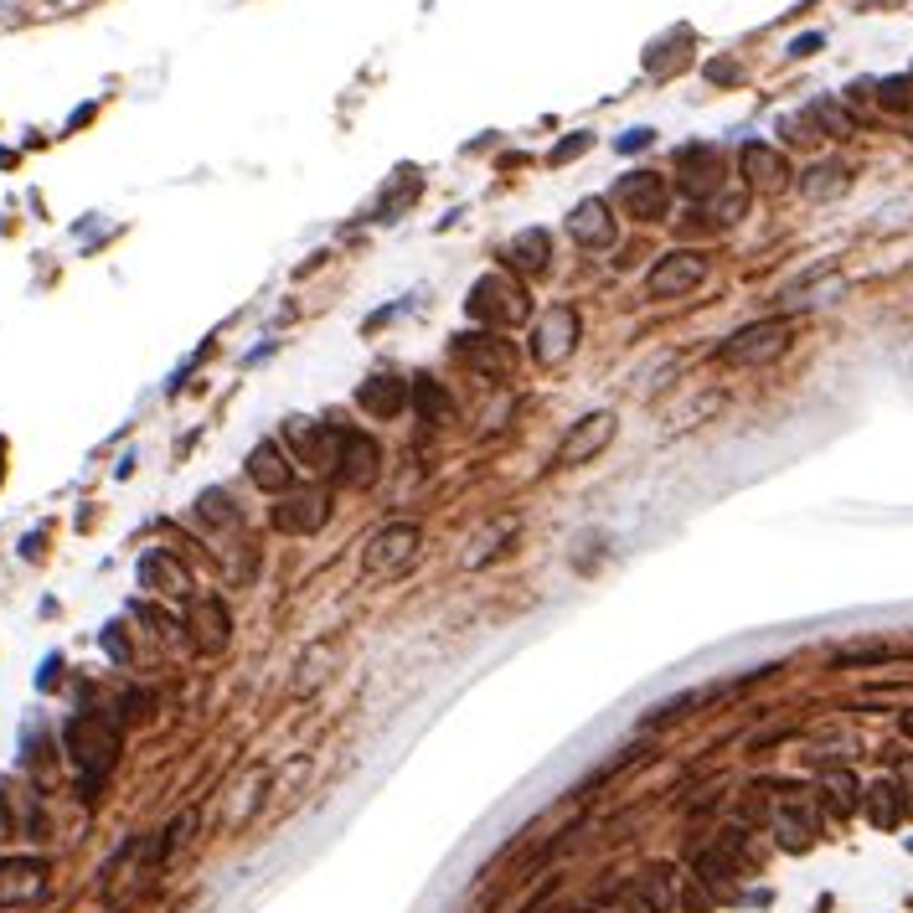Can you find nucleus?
<instances>
[{"instance_id": "f257e3e1", "label": "nucleus", "mask_w": 913, "mask_h": 913, "mask_svg": "<svg viewBox=\"0 0 913 913\" xmlns=\"http://www.w3.org/2000/svg\"><path fill=\"white\" fill-rule=\"evenodd\" d=\"M465 315L480 326V331H516L526 315H532V294H526L522 279L511 273H480L465 294Z\"/></svg>"}, {"instance_id": "f03ea898", "label": "nucleus", "mask_w": 913, "mask_h": 913, "mask_svg": "<svg viewBox=\"0 0 913 913\" xmlns=\"http://www.w3.org/2000/svg\"><path fill=\"white\" fill-rule=\"evenodd\" d=\"M418 547H424V526L418 522L377 526L367 537V547H362V573L367 579H392V573H403L418 558Z\"/></svg>"}, {"instance_id": "7ed1b4c3", "label": "nucleus", "mask_w": 913, "mask_h": 913, "mask_svg": "<svg viewBox=\"0 0 913 913\" xmlns=\"http://www.w3.org/2000/svg\"><path fill=\"white\" fill-rule=\"evenodd\" d=\"M62 743H68V758L78 764L83 775H98V779L109 775V769H114V758H119V733L98 718V713H83V718L68 722Z\"/></svg>"}, {"instance_id": "20e7f679", "label": "nucleus", "mask_w": 913, "mask_h": 913, "mask_svg": "<svg viewBox=\"0 0 913 913\" xmlns=\"http://www.w3.org/2000/svg\"><path fill=\"white\" fill-rule=\"evenodd\" d=\"M454 356L465 362L475 377H486V382H511L516 367H522V351L511 336H496V331H475V336H460L454 341Z\"/></svg>"}, {"instance_id": "39448f33", "label": "nucleus", "mask_w": 913, "mask_h": 913, "mask_svg": "<svg viewBox=\"0 0 913 913\" xmlns=\"http://www.w3.org/2000/svg\"><path fill=\"white\" fill-rule=\"evenodd\" d=\"M284 439L294 445V465H305V475H336L346 428L315 424V418H290V424H284Z\"/></svg>"}, {"instance_id": "423d86ee", "label": "nucleus", "mask_w": 913, "mask_h": 913, "mask_svg": "<svg viewBox=\"0 0 913 913\" xmlns=\"http://www.w3.org/2000/svg\"><path fill=\"white\" fill-rule=\"evenodd\" d=\"M784 351H790V326L784 320H758V326H743V331L722 341L718 362H728V367H764V362H775Z\"/></svg>"}, {"instance_id": "0eeeda50", "label": "nucleus", "mask_w": 913, "mask_h": 913, "mask_svg": "<svg viewBox=\"0 0 913 913\" xmlns=\"http://www.w3.org/2000/svg\"><path fill=\"white\" fill-rule=\"evenodd\" d=\"M707 279V253L697 248H671L656 264V269L645 273V294H656V300H677V294H692Z\"/></svg>"}, {"instance_id": "6e6552de", "label": "nucleus", "mask_w": 913, "mask_h": 913, "mask_svg": "<svg viewBox=\"0 0 913 913\" xmlns=\"http://www.w3.org/2000/svg\"><path fill=\"white\" fill-rule=\"evenodd\" d=\"M579 336H583V320L573 305H552V311L537 320V331H532V356L543 362V367H558L568 362L573 351H579Z\"/></svg>"}, {"instance_id": "1a4fd4ad", "label": "nucleus", "mask_w": 913, "mask_h": 913, "mask_svg": "<svg viewBox=\"0 0 913 913\" xmlns=\"http://www.w3.org/2000/svg\"><path fill=\"white\" fill-rule=\"evenodd\" d=\"M722 181H728V166H722L718 145H681L677 150V186L692 202H707L713 192H722Z\"/></svg>"}, {"instance_id": "9d476101", "label": "nucleus", "mask_w": 913, "mask_h": 913, "mask_svg": "<svg viewBox=\"0 0 913 913\" xmlns=\"http://www.w3.org/2000/svg\"><path fill=\"white\" fill-rule=\"evenodd\" d=\"M331 522V496L326 490H284L279 501H273V526L279 532H290V537H315L320 526Z\"/></svg>"}, {"instance_id": "9b49d317", "label": "nucleus", "mask_w": 913, "mask_h": 913, "mask_svg": "<svg viewBox=\"0 0 913 913\" xmlns=\"http://www.w3.org/2000/svg\"><path fill=\"white\" fill-rule=\"evenodd\" d=\"M181 630H186V641H192L202 656H222L228 641H233V614H228V604L217 599V594H202V599H192Z\"/></svg>"}, {"instance_id": "f8f14e48", "label": "nucleus", "mask_w": 913, "mask_h": 913, "mask_svg": "<svg viewBox=\"0 0 913 913\" xmlns=\"http://www.w3.org/2000/svg\"><path fill=\"white\" fill-rule=\"evenodd\" d=\"M614 196H620V207L630 217H641V222H656V217H666V207H671V186H666L661 171H630L614 186Z\"/></svg>"}, {"instance_id": "ddd939ff", "label": "nucleus", "mask_w": 913, "mask_h": 913, "mask_svg": "<svg viewBox=\"0 0 913 913\" xmlns=\"http://www.w3.org/2000/svg\"><path fill=\"white\" fill-rule=\"evenodd\" d=\"M377 475H382V449H377V439L346 428V439H341V460H336V480H341L346 490H367Z\"/></svg>"}, {"instance_id": "4468645a", "label": "nucleus", "mask_w": 913, "mask_h": 913, "mask_svg": "<svg viewBox=\"0 0 913 913\" xmlns=\"http://www.w3.org/2000/svg\"><path fill=\"white\" fill-rule=\"evenodd\" d=\"M47 893V862L41 856H5L0 862V909H21Z\"/></svg>"}, {"instance_id": "2eb2a0df", "label": "nucleus", "mask_w": 913, "mask_h": 913, "mask_svg": "<svg viewBox=\"0 0 913 913\" xmlns=\"http://www.w3.org/2000/svg\"><path fill=\"white\" fill-rule=\"evenodd\" d=\"M609 439H614V413H609V409L583 413L579 424L558 439V465H583V460H594Z\"/></svg>"}, {"instance_id": "dca6fc26", "label": "nucleus", "mask_w": 913, "mask_h": 913, "mask_svg": "<svg viewBox=\"0 0 913 913\" xmlns=\"http://www.w3.org/2000/svg\"><path fill=\"white\" fill-rule=\"evenodd\" d=\"M243 470H248L253 486L269 490V496H284V490H294V460L284 454V445H279V439H258V445L248 449Z\"/></svg>"}, {"instance_id": "f3484780", "label": "nucleus", "mask_w": 913, "mask_h": 913, "mask_svg": "<svg viewBox=\"0 0 913 913\" xmlns=\"http://www.w3.org/2000/svg\"><path fill=\"white\" fill-rule=\"evenodd\" d=\"M568 238L579 248H609L614 243V212L604 207L599 196H583L579 207L568 212Z\"/></svg>"}, {"instance_id": "a211bd4d", "label": "nucleus", "mask_w": 913, "mask_h": 913, "mask_svg": "<svg viewBox=\"0 0 913 913\" xmlns=\"http://www.w3.org/2000/svg\"><path fill=\"white\" fill-rule=\"evenodd\" d=\"M356 409L367 413V418H398V413L409 409V382L392 377V372H377V377H367L356 388Z\"/></svg>"}, {"instance_id": "6ab92c4d", "label": "nucleus", "mask_w": 913, "mask_h": 913, "mask_svg": "<svg viewBox=\"0 0 913 913\" xmlns=\"http://www.w3.org/2000/svg\"><path fill=\"white\" fill-rule=\"evenodd\" d=\"M743 175H748V186H758V192H779L784 181H790V160L779 156L775 145H758V139H748L743 145Z\"/></svg>"}, {"instance_id": "aec40b11", "label": "nucleus", "mask_w": 913, "mask_h": 913, "mask_svg": "<svg viewBox=\"0 0 913 913\" xmlns=\"http://www.w3.org/2000/svg\"><path fill=\"white\" fill-rule=\"evenodd\" d=\"M139 583L156 588V594H171V599L192 594V573H186V563L175 552H145L139 558Z\"/></svg>"}, {"instance_id": "412c9836", "label": "nucleus", "mask_w": 913, "mask_h": 913, "mask_svg": "<svg viewBox=\"0 0 913 913\" xmlns=\"http://www.w3.org/2000/svg\"><path fill=\"white\" fill-rule=\"evenodd\" d=\"M547 253H552V233H547V228H526V233H516L506 243V264L516 273H543L547 264H552Z\"/></svg>"}, {"instance_id": "4be33fe9", "label": "nucleus", "mask_w": 913, "mask_h": 913, "mask_svg": "<svg viewBox=\"0 0 913 913\" xmlns=\"http://www.w3.org/2000/svg\"><path fill=\"white\" fill-rule=\"evenodd\" d=\"M820 805H826L836 820H847L862 811V784H856L852 769H826V775H820Z\"/></svg>"}, {"instance_id": "5701e85b", "label": "nucleus", "mask_w": 913, "mask_h": 913, "mask_svg": "<svg viewBox=\"0 0 913 913\" xmlns=\"http://www.w3.org/2000/svg\"><path fill=\"white\" fill-rule=\"evenodd\" d=\"M862 811H867V820H873L877 831H893L898 820L909 816V811H903V800H898L893 779H873V784L862 790Z\"/></svg>"}, {"instance_id": "b1692460", "label": "nucleus", "mask_w": 913, "mask_h": 913, "mask_svg": "<svg viewBox=\"0 0 913 913\" xmlns=\"http://www.w3.org/2000/svg\"><path fill=\"white\" fill-rule=\"evenodd\" d=\"M409 403L424 418H434V424H449V418H460V403L449 398V388L439 382V377H418V382H409Z\"/></svg>"}, {"instance_id": "393cba45", "label": "nucleus", "mask_w": 913, "mask_h": 913, "mask_svg": "<svg viewBox=\"0 0 913 913\" xmlns=\"http://www.w3.org/2000/svg\"><path fill=\"white\" fill-rule=\"evenodd\" d=\"M852 186V171L841 166V160H816L811 171H800V192L811 196V202H831Z\"/></svg>"}, {"instance_id": "a878e982", "label": "nucleus", "mask_w": 913, "mask_h": 913, "mask_svg": "<svg viewBox=\"0 0 913 913\" xmlns=\"http://www.w3.org/2000/svg\"><path fill=\"white\" fill-rule=\"evenodd\" d=\"M671 882H677L671 867H645L641 882H635V898H641L650 913H671L677 909V888H671Z\"/></svg>"}, {"instance_id": "bb28decb", "label": "nucleus", "mask_w": 913, "mask_h": 913, "mask_svg": "<svg viewBox=\"0 0 913 913\" xmlns=\"http://www.w3.org/2000/svg\"><path fill=\"white\" fill-rule=\"evenodd\" d=\"M331 661H336V641H315L305 656H300V671H294V697L315 692L320 681L331 677Z\"/></svg>"}, {"instance_id": "cd10ccee", "label": "nucleus", "mask_w": 913, "mask_h": 913, "mask_svg": "<svg viewBox=\"0 0 913 913\" xmlns=\"http://www.w3.org/2000/svg\"><path fill=\"white\" fill-rule=\"evenodd\" d=\"M733 877H739V862L728 847H713V852L697 856V882L702 888H713V893H728L733 888Z\"/></svg>"}, {"instance_id": "c85d7f7f", "label": "nucleus", "mask_w": 913, "mask_h": 913, "mask_svg": "<svg viewBox=\"0 0 913 913\" xmlns=\"http://www.w3.org/2000/svg\"><path fill=\"white\" fill-rule=\"evenodd\" d=\"M511 537H516V522H496L490 532H480V537H475L480 547H470V552H465V563H470V568H486L490 558H501Z\"/></svg>"}, {"instance_id": "c756f323", "label": "nucleus", "mask_w": 913, "mask_h": 913, "mask_svg": "<svg viewBox=\"0 0 913 913\" xmlns=\"http://www.w3.org/2000/svg\"><path fill=\"white\" fill-rule=\"evenodd\" d=\"M196 516H202L207 526H238V506L222 486H207L202 490V501H196Z\"/></svg>"}, {"instance_id": "7c9ffc66", "label": "nucleus", "mask_w": 913, "mask_h": 913, "mask_svg": "<svg viewBox=\"0 0 913 913\" xmlns=\"http://www.w3.org/2000/svg\"><path fill=\"white\" fill-rule=\"evenodd\" d=\"M775 831H779V847H784V852H805V847H811V816H805V811H779Z\"/></svg>"}, {"instance_id": "2f4dec72", "label": "nucleus", "mask_w": 913, "mask_h": 913, "mask_svg": "<svg viewBox=\"0 0 913 913\" xmlns=\"http://www.w3.org/2000/svg\"><path fill=\"white\" fill-rule=\"evenodd\" d=\"M811 119H816L826 135H852V130H856L852 109H847V104H836V98H816V104H811Z\"/></svg>"}, {"instance_id": "473e14b6", "label": "nucleus", "mask_w": 913, "mask_h": 913, "mask_svg": "<svg viewBox=\"0 0 913 913\" xmlns=\"http://www.w3.org/2000/svg\"><path fill=\"white\" fill-rule=\"evenodd\" d=\"M877 88V104L888 109V114H903V109H913V78H882V83H873Z\"/></svg>"}, {"instance_id": "72a5a7b5", "label": "nucleus", "mask_w": 913, "mask_h": 913, "mask_svg": "<svg viewBox=\"0 0 913 913\" xmlns=\"http://www.w3.org/2000/svg\"><path fill=\"white\" fill-rule=\"evenodd\" d=\"M192 831H196V811H181V816L166 826V836H160V862H171V856L192 841Z\"/></svg>"}, {"instance_id": "f704fd0d", "label": "nucleus", "mask_w": 913, "mask_h": 913, "mask_svg": "<svg viewBox=\"0 0 913 913\" xmlns=\"http://www.w3.org/2000/svg\"><path fill=\"white\" fill-rule=\"evenodd\" d=\"M856 661H888V645L867 641V645H841L836 650V666H856Z\"/></svg>"}, {"instance_id": "c9c22d12", "label": "nucleus", "mask_w": 913, "mask_h": 913, "mask_svg": "<svg viewBox=\"0 0 913 913\" xmlns=\"http://www.w3.org/2000/svg\"><path fill=\"white\" fill-rule=\"evenodd\" d=\"M893 784H898V800H903V811H913V754H903L893 764Z\"/></svg>"}, {"instance_id": "e433bc0d", "label": "nucleus", "mask_w": 913, "mask_h": 913, "mask_svg": "<svg viewBox=\"0 0 913 913\" xmlns=\"http://www.w3.org/2000/svg\"><path fill=\"white\" fill-rule=\"evenodd\" d=\"M588 145H594V135H568L563 145H558V150H552V166H563V160L583 156V150H588Z\"/></svg>"}, {"instance_id": "4c0bfd02", "label": "nucleus", "mask_w": 913, "mask_h": 913, "mask_svg": "<svg viewBox=\"0 0 913 913\" xmlns=\"http://www.w3.org/2000/svg\"><path fill=\"white\" fill-rule=\"evenodd\" d=\"M820 47H826V37H820V32H805V37L790 41V52H795V58H811V52H820Z\"/></svg>"}, {"instance_id": "58836bf2", "label": "nucleus", "mask_w": 913, "mask_h": 913, "mask_svg": "<svg viewBox=\"0 0 913 913\" xmlns=\"http://www.w3.org/2000/svg\"><path fill=\"white\" fill-rule=\"evenodd\" d=\"M707 78H713V83H728V78H739V68H733V62H707Z\"/></svg>"}, {"instance_id": "ea45409f", "label": "nucleus", "mask_w": 913, "mask_h": 913, "mask_svg": "<svg viewBox=\"0 0 913 913\" xmlns=\"http://www.w3.org/2000/svg\"><path fill=\"white\" fill-rule=\"evenodd\" d=\"M650 139H656L650 130H635V135H624V139H620V150H645Z\"/></svg>"}, {"instance_id": "a19ab883", "label": "nucleus", "mask_w": 913, "mask_h": 913, "mask_svg": "<svg viewBox=\"0 0 913 913\" xmlns=\"http://www.w3.org/2000/svg\"><path fill=\"white\" fill-rule=\"evenodd\" d=\"M903 733H909V739H913V707H909V713H903Z\"/></svg>"}, {"instance_id": "79ce46f5", "label": "nucleus", "mask_w": 913, "mask_h": 913, "mask_svg": "<svg viewBox=\"0 0 913 913\" xmlns=\"http://www.w3.org/2000/svg\"><path fill=\"white\" fill-rule=\"evenodd\" d=\"M867 5H882V0H867Z\"/></svg>"}, {"instance_id": "37998d69", "label": "nucleus", "mask_w": 913, "mask_h": 913, "mask_svg": "<svg viewBox=\"0 0 913 913\" xmlns=\"http://www.w3.org/2000/svg\"><path fill=\"white\" fill-rule=\"evenodd\" d=\"M909 135H913V124H909Z\"/></svg>"}]
</instances>
